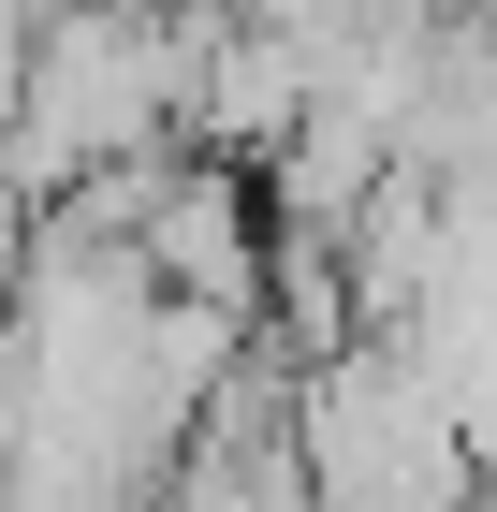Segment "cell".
Segmentation results:
<instances>
[{
    "label": "cell",
    "instance_id": "cell-1",
    "mask_svg": "<svg viewBox=\"0 0 497 512\" xmlns=\"http://www.w3.org/2000/svg\"><path fill=\"white\" fill-rule=\"evenodd\" d=\"M264 249H278V220H264V176H249V161H205V147H176V161L147 176L132 264H147V293H161V308L264 322Z\"/></svg>",
    "mask_w": 497,
    "mask_h": 512
}]
</instances>
